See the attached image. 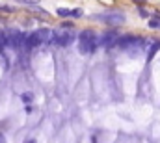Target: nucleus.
<instances>
[{
  "label": "nucleus",
  "instance_id": "f257e3e1",
  "mask_svg": "<svg viewBox=\"0 0 160 143\" xmlns=\"http://www.w3.org/2000/svg\"><path fill=\"white\" fill-rule=\"evenodd\" d=\"M97 47H99V43H97V36H95V32H91V30H84V32H80V36H78V50H80V54L89 56V54H93V52L97 50Z\"/></svg>",
  "mask_w": 160,
  "mask_h": 143
},
{
  "label": "nucleus",
  "instance_id": "f03ea898",
  "mask_svg": "<svg viewBox=\"0 0 160 143\" xmlns=\"http://www.w3.org/2000/svg\"><path fill=\"white\" fill-rule=\"evenodd\" d=\"M138 47H145V39L138 36H132V34H125V36H118L116 43H114V48H119V50H132V48H138Z\"/></svg>",
  "mask_w": 160,
  "mask_h": 143
},
{
  "label": "nucleus",
  "instance_id": "9b49d317",
  "mask_svg": "<svg viewBox=\"0 0 160 143\" xmlns=\"http://www.w3.org/2000/svg\"><path fill=\"white\" fill-rule=\"evenodd\" d=\"M19 2H24V4H36V2H39V0H19Z\"/></svg>",
  "mask_w": 160,
  "mask_h": 143
},
{
  "label": "nucleus",
  "instance_id": "1a4fd4ad",
  "mask_svg": "<svg viewBox=\"0 0 160 143\" xmlns=\"http://www.w3.org/2000/svg\"><path fill=\"white\" fill-rule=\"evenodd\" d=\"M160 48V41H153V45H151V50H149V58H153L155 56V52Z\"/></svg>",
  "mask_w": 160,
  "mask_h": 143
},
{
  "label": "nucleus",
  "instance_id": "6e6552de",
  "mask_svg": "<svg viewBox=\"0 0 160 143\" xmlns=\"http://www.w3.org/2000/svg\"><path fill=\"white\" fill-rule=\"evenodd\" d=\"M56 13L60 15V17H71V19H78V17H82V9L80 7H58L56 9Z\"/></svg>",
  "mask_w": 160,
  "mask_h": 143
},
{
  "label": "nucleus",
  "instance_id": "0eeeda50",
  "mask_svg": "<svg viewBox=\"0 0 160 143\" xmlns=\"http://www.w3.org/2000/svg\"><path fill=\"white\" fill-rule=\"evenodd\" d=\"M39 45H43V39H41L39 32H34V34H28V36L24 37L22 48H24V50H34V48H38Z\"/></svg>",
  "mask_w": 160,
  "mask_h": 143
},
{
  "label": "nucleus",
  "instance_id": "9d476101",
  "mask_svg": "<svg viewBox=\"0 0 160 143\" xmlns=\"http://www.w3.org/2000/svg\"><path fill=\"white\" fill-rule=\"evenodd\" d=\"M138 11H140V15H142V17H143V19H149V17H151V13H149V11H145V9H143V7H140V9H138Z\"/></svg>",
  "mask_w": 160,
  "mask_h": 143
},
{
  "label": "nucleus",
  "instance_id": "39448f33",
  "mask_svg": "<svg viewBox=\"0 0 160 143\" xmlns=\"http://www.w3.org/2000/svg\"><path fill=\"white\" fill-rule=\"evenodd\" d=\"M118 36H119V34H118L116 30L102 32V36L97 37V43H99V47H102V48H114V43H116Z\"/></svg>",
  "mask_w": 160,
  "mask_h": 143
},
{
  "label": "nucleus",
  "instance_id": "20e7f679",
  "mask_svg": "<svg viewBox=\"0 0 160 143\" xmlns=\"http://www.w3.org/2000/svg\"><path fill=\"white\" fill-rule=\"evenodd\" d=\"M73 41H75V34H71V32H65V34L58 32V34H54V36H52V41H50V43H52L54 47L65 48V47L73 45Z\"/></svg>",
  "mask_w": 160,
  "mask_h": 143
},
{
  "label": "nucleus",
  "instance_id": "7ed1b4c3",
  "mask_svg": "<svg viewBox=\"0 0 160 143\" xmlns=\"http://www.w3.org/2000/svg\"><path fill=\"white\" fill-rule=\"evenodd\" d=\"M97 21H101L102 24H108V26H121V24H125L127 17L123 11H106V13H101L97 17Z\"/></svg>",
  "mask_w": 160,
  "mask_h": 143
},
{
  "label": "nucleus",
  "instance_id": "423d86ee",
  "mask_svg": "<svg viewBox=\"0 0 160 143\" xmlns=\"http://www.w3.org/2000/svg\"><path fill=\"white\" fill-rule=\"evenodd\" d=\"M8 47L11 48H22V43H24V37L26 34L19 32V30H13V32H8Z\"/></svg>",
  "mask_w": 160,
  "mask_h": 143
}]
</instances>
